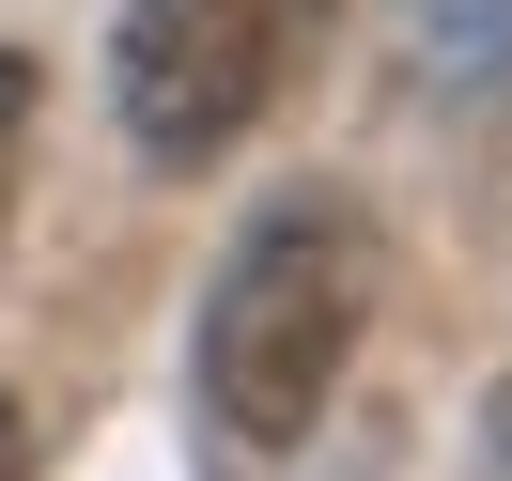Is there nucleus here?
Returning a JSON list of instances; mask_svg holds the SVG:
<instances>
[{"instance_id": "f257e3e1", "label": "nucleus", "mask_w": 512, "mask_h": 481, "mask_svg": "<svg viewBox=\"0 0 512 481\" xmlns=\"http://www.w3.org/2000/svg\"><path fill=\"white\" fill-rule=\"evenodd\" d=\"M373 326V218L357 187H264L233 218L218 280H202V326H187V404L218 435V466H295L342 404V357Z\"/></svg>"}, {"instance_id": "f03ea898", "label": "nucleus", "mask_w": 512, "mask_h": 481, "mask_svg": "<svg viewBox=\"0 0 512 481\" xmlns=\"http://www.w3.org/2000/svg\"><path fill=\"white\" fill-rule=\"evenodd\" d=\"M342 0H125L109 32V109H125L140 171H218L264 109L295 94V63L326 47Z\"/></svg>"}, {"instance_id": "7ed1b4c3", "label": "nucleus", "mask_w": 512, "mask_h": 481, "mask_svg": "<svg viewBox=\"0 0 512 481\" xmlns=\"http://www.w3.org/2000/svg\"><path fill=\"white\" fill-rule=\"evenodd\" d=\"M419 78H512V0H404Z\"/></svg>"}, {"instance_id": "20e7f679", "label": "nucleus", "mask_w": 512, "mask_h": 481, "mask_svg": "<svg viewBox=\"0 0 512 481\" xmlns=\"http://www.w3.org/2000/svg\"><path fill=\"white\" fill-rule=\"evenodd\" d=\"M16 140H32V63L0 47V233H16Z\"/></svg>"}, {"instance_id": "39448f33", "label": "nucleus", "mask_w": 512, "mask_h": 481, "mask_svg": "<svg viewBox=\"0 0 512 481\" xmlns=\"http://www.w3.org/2000/svg\"><path fill=\"white\" fill-rule=\"evenodd\" d=\"M0 481H32V466H16V404H0Z\"/></svg>"}]
</instances>
